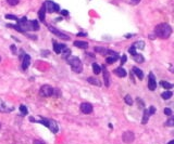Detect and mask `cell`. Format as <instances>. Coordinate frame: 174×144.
Returning <instances> with one entry per match:
<instances>
[{"instance_id":"1","label":"cell","mask_w":174,"mask_h":144,"mask_svg":"<svg viewBox=\"0 0 174 144\" xmlns=\"http://www.w3.org/2000/svg\"><path fill=\"white\" fill-rule=\"evenodd\" d=\"M155 34L161 39H167L172 34V28L167 23H161L155 27Z\"/></svg>"},{"instance_id":"2","label":"cell","mask_w":174,"mask_h":144,"mask_svg":"<svg viewBox=\"0 0 174 144\" xmlns=\"http://www.w3.org/2000/svg\"><path fill=\"white\" fill-rule=\"evenodd\" d=\"M66 62H68V64L72 66V70L75 73H81L83 70V64H82L81 60L76 56H69L66 59Z\"/></svg>"},{"instance_id":"3","label":"cell","mask_w":174,"mask_h":144,"mask_svg":"<svg viewBox=\"0 0 174 144\" xmlns=\"http://www.w3.org/2000/svg\"><path fill=\"white\" fill-rule=\"evenodd\" d=\"M38 123L45 125L47 128H49L54 133H57L58 130H59V127H58V123L54 121V119H40L38 120Z\"/></svg>"},{"instance_id":"4","label":"cell","mask_w":174,"mask_h":144,"mask_svg":"<svg viewBox=\"0 0 174 144\" xmlns=\"http://www.w3.org/2000/svg\"><path fill=\"white\" fill-rule=\"evenodd\" d=\"M45 8H46V11L49 12V13H54V12H59L60 11V7L59 5H57V3H54V1H45Z\"/></svg>"},{"instance_id":"5","label":"cell","mask_w":174,"mask_h":144,"mask_svg":"<svg viewBox=\"0 0 174 144\" xmlns=\"http://www.w3.org/2000/svg\"><path fill=\"white\" fill-rule=\"evenodd\" d=\"M39 94L43 98H48V96H51L54 94V89H52V87L49 85H43L41 88H40V90H39Z\"/></svg>"},{"instance_id":"6","label":"cell","mask_w":174,"mask_h":144,"mask_svg":"<svg viewBox=\"0 0 174 144\" xmlns=\"http://www.w3.org/2000/svg\"><path fill=\"white\" fill-rule=\"evenodd\" d=\"M122 140L126 144L133 143V141L135 140V134L133 133L132 131H125L124 133L122 134Z\"/></svg>"},{"instance_id":"7","label":"cell","mask_w":174,"mask_h":144,"mask_svg":"<svg viewBox=\"0 0 174 144\" xmlns=\"http://www.w3.org/2000/svg\"><path fill=\"white\" fill-rule=\"evenodd\" d=\"M157 87V82H156V79H155V75L153 73H150L149 74V77H148V88L151 91H153Z\"/></svg>"},{"instance_id":"8","label":"cell","mask_w":174,"mask_h":144,"mask_svg":"<svg viewBox=\"0 0 174 144\" xmlns=\"http://www.w3.org/2000/svg\"><path fill=\"white\" fill-rule=\"evenodd\" d=\"M81 112L84 114H90L92 112V105L90 103H82L81 104Z\"/></svg>"},{"instance_id":"9","label":"cell","mask_w":174,"mask_h":144,"mask_svg":"<svg viewBox=\"0 0 174 144\" xmlns=\"http://www.w3.org/2000/svg\"><path fill=\"white\" fill-rule=\"evenodd\" d=\"M48 28H49V31H50V32L54 33V35H57L58 37L62 38V39H64V40H69V39H70V37H69L68 35H64V34H62V33L60 32V31H58L57 28H54V27H52V26H49Z\"/></svg>"},{"instance_id":"10","label":"cell","mask_w":174,"mask_h":144,"mask_svg":"<svg viewBox=\"0 0 174 144\" xmlns=\"http://www.w3.org/2000/svg\"><path fill=\"white\" fill-rule=\"evenodd\" d=\"M29 64H31V56L28 54H25L23 58V61H22V70H26Z\"/></svg>"},{"instance_id":"11","label":"cell","mask_w":174,"mask_h":144,"mask_svg":"<svg viewBox=\"0 0 174 144\" xmlns=\"http://www.w3.org/2000/svg\"><path fill=\"white\" fill-rule=\"evenodd\" d=\"M101 70H103V79H104V85L106 87L110 86V76H109V72L106 70L104 66H101Z\"/></svg>"},{"instance_id":"12","label":"cell","mask_w":174,"mask_h":144,"mask_svg":"<svg viewBox=\"0 0 174 144\" xmlns=\"http://www.w3.org/2000/svg\"><path fill=\"white\" fill-rule=\"evenodd\" d=\"M66 48V46L65 44H61V43H57L56 41L54 42V52L56 53H61L62 52V50L63 49H65Z\"/></svg>"},{"instance_id":"13","label":"cell","mask_w":174,"mask_h":144,"mask_svg":"<svg viewBox=\"0 0 174 144\" xmlns=\"http://www.w3.org/2000/svg\"><path fill=\"white\" fill-rule=\"evenodd\" d=\"M114 74H116L119 77H125L126 76V70L123 68V67H118L116 70H114Z\"/></svg>"},{"instance_id":"14","label":"cell","mask_w":174,"mask_h":144,"mask_svg":"<svg viewBox=\"0 0 174 144\" xmlns=\"http://www.w3.org/2000/svg\"><path fill=\"white\" fill-rule=\"evenodd\" d=\"M75 47L77 48H81V49H87L88 48V43L86 41H74L73 43Z\"/></svg>"},{"instance_id":"15","label":"cell","mask_w":174,"mask_h":144,"mask_svg":"<svg viewBox=\"0 0 174 144\" xmlns=\"http://www.w3.org/2000/svg\"><path fill=\"white\" fill-rule=\"evenodd\" d=\"M149 116H150L149 109H144V116H143V120H141V123H143V125H146V123H148Z\"/></svg>"},{"instance_id":"16","label":"cell","mask_w":174,"mask_h":144,"mask_svg":"<svg viewBox=\"0 0 174 144\" xmlns=\"http://www.w3.org/2000/svg\"><path fill=\"white\" fill-rule=\"evenodd\" d=\"M133 73L138 77V79L139 80H141L144 78V73H143V70H139L138 67H134V68H133Z\"/></svg>"},{"instance_id":"17","label":"cell","mask_w":174,"mask_h":144,"mask_svg":"<svg viewBox=\"0 0 174 144\" xmlns=\"http://www.w3.org/2000/svg\"><path fill=\"white\" fill-rule=\"evenodd\" d=\"M45 14H46V8L43 5V7L40 8V10L38 11V17L40 21H45Z\"/></svg>"},{"instance_id":"18","label":"cell","mask_w":174,"mask_h":144,"mask_svg":"<svg viewBox=\"0 0 174 144\" xmlns=\"http://www.w3.org/2000/svg\"><path fill=\"white\" fill-rule=\"evenodd\" d=\"M87 81L89 82V84H92V85H95V86H98V87H100L101 86V82L97 79V78H94V77H89Z\"/></svg>"},{"instance_id":"19","label":"cell","mask_w":174,"mask_h":144,"mask_svg":"<svg viewBox=\"0 0 174 144\" xmlns=\"http://www.w3.org/2000/svg\"><path fill=\"white\" fill-rule=\"evenodd\" d=\"M61 53H62V59L66 60L71 55V50L69 48H65V49L62 50V52H61Z\"/></svg>"},{"instance_id":"20","label":"cell","mask_w":174,"mask_h":144,"mask_svg":"<svg viewBox=\"0 0 174 144\" xmlns=\"http://www.w3.org/2000/svg\"><path fill=\"white\" fill-rule=\"evenodd\" d=\"M39 29V24L36 20L31 22V31H38Z\"/></svg>"},{"instance_id":"21","label":"cell","mask_w":174,"mask_h":144,"mask_svg":"<svg viewBox=\"0 0 174 144\" xmlns=\"http://www.w3.org/2000/svg\"><path fill=\"white\" fill-rule=\"evenodd\" d=\"M172 96H173V92H171V91H165L161 94L163 100H169L170 98H172Z\"/></svg>"},{"instance_id":"22","label":"cell","mask_w":174,"mask_h":144,"mask_svg":"<svg viewBox=\"0 0 174 144\" xmlns=\"http://www.w3.org/2000/svg\"><path fill=\"white\" fill-rule=\"evenodd\" d=\"M92 70H94V73L96 75L100 74V72H101V67L97 64V63H94L92 64Z\"/></svg>"},{"instance_id":"23","label":"cell","mask_w":174,"mask_h":144,"mask_svg":"<svg viewBox=\"0 0 174 144\" xmlns=\"http://www.w3.org/2000/svg\"><path fill=\"white\" fill-rule=\"evenodd\" d=\"M160 85L162 86L163 88H165V89H171V88H173V85H172V84H170L168 81H164V80L160 81Z\"/></svg>"},{"instance_id":"24","label":"cell","mask_w":174,"mask_h":144,"mask_svg":"<svg viewBox=\"0 0 174 144\" xmlns=\"http://www.w3.org/2000/svg\"><path fill=\"white\" fill-rule=\"evenodd\" d=\"M95 51L98 52V53L100 54H107V51H108V49H104V48H101V47H95Z\"/></svg>"},{"instance_id":"25","label":"cell","mask_w":174,"mask_h":144,"mask_svg":"<svg viewBox=\"0 0 174 144\" xmlns=\"http://www.w3.org/2000/svg\"><path fill=\"white\" fill-rule=\"evenodd\" d=\"M134 60H135L137 63H143V62H144V56H143L141 54L136 53L135 55H134Z\"/></svg>"},{"instance_id":"26","label":"cell","mask_w":174,"mask_h":144,"mask_svg":"<svg viewBox=\"0 0 174 144\" xmlns=\"http://www.w3.org/2000/svg\"><path fill=\"white\" fill-rule=\"evenodd\" d=\"M118 59H119V56H108V58H107V63H108V64H112V63H114Z\"/></svg>"},{"instance_id":"27","label":"cell","mask_w":174,"mask_h":144,"mask_svg":"<svg viewBox=\"0 0 174 144\" xmlns=\"http://www.w3.org/2000/svg\"><path fill=\"white\" fill-rule=\"evenodd\" d=\"M165 126H168V127H174V117L169 118L168 120L165 121Z\"/></svg>"},{"instance_id":"28","label":"cell","mask_w":174,"mask_h":144,"mask_svg":"<svg viewBox=\"0 0 174 144\" xmlns=\"http://www.w3.org/2000/svg\"><path fill=\"white\" fill-rule=\"evenodd\" d=\"M124 101L126 104H128V105H133V100H132V98H130V96H125L124 98Z\"/></svg>"},{"instance_id":"29","label":"cell","mask_w":174,"mask_h":144,"mask_svg":"<svg viewBox=\"0 0 174 144\" xmlns=\"http://www.w3.org/2000/svg\"><path fill=\"white\" fill-rule=\"evenodd\" d=\"M20 112H21L22 115H26L27 114V107L25 105H21L20 106Z\"/></svg>"},{"instance_id":"30","label":"cell","mask_w":174,"mask_h":144,"mask_svg":"<svg viewBox=\"0 0 174 144\" xmlns=\"http://www.w3.org/2000/svg\"><path fill=\"white\" fill-rule=\"evenodd\" d=\"M134 47H135V48L144 49V47H145V43H144V41H138V42H136L135 44H134Z\"/></svg>"},{"instance_id":"31","label":"cell","mask_w":174,"mask_h":144,"mask_svg":"<svg viewBox=\"0 0 174 144\" xmlns=\"http://www.w3.org/2000/svg\"><path fill=\"white\" fill-rule=\"evenodd\" d=\"M5 19H9V20H14V21H19V19L16 17L15 15H13V14H5Z\"/></svg>"},{"instance_id":"32","label":"cell","mask_w":174,"mask_h":144,"mask_svg":"<svg viewBox=\"0 0 174 144\" xmlns=\"http://www.w3.org/2000/svg\"><path fill=\"white\" fill-rule=\"evenodd\" d=\"M8 1V3L10 5H16L17 3H19V1L20 0H7Z\"/></svg>"},{"instance_id":"33","label":"cell","mask_w":174,"mask_h":144,"mask_svg":"<svg viewBox=\"0 0 174 144\" xmlns=\"http://www.w3.org/2000/svg\"><path fill=\"white\" fill-rule=\"evenodd\" d=\"M128 52H130V53L132 54L133 56H134V55L136 54V48L134 47V46H133V47H130V50H128Z\"/></svg>"},{"instance_id":"34","label":"cell","mask_w":174,"mask_h":144,"mask_svg":"<svg viewBox=\"0 0 174 144\" xmlns=\"http://www.w3.org/2000/svg\"><path fill=\"white\" fill-rule=\"evenodd\" d=\"M164 114L168 115V116H171L172 115V111L170 108H164Z\"/></svg>"},{"instance_id":"35","label":"cell","mask_w":174,"mask_h":144,"mask_svg":"<svg viewBox=\"0 0 174 144\" xmlns=\"http://www.w3.org/2000/svg\"><path fill=\"white\" fill-rule=\"evenodd\" d=\"M10 48H11V52H12L13 54H16V47L15 46H14V44H12Z\"/></svg>"},{"instance_id":"36","label":"cell","mask_w":174,"mask_h":144,"mask_svg":"<svg viewBox=\"0 0 174 144\" xmlns=\"http://www.w3.org/2000/svg\"><path fill=\"white\" fill-rule=\"evenodd\" d=\"M149 113H150V115L155 114V113H156V108H155L153 106H150L149 107Z\"/></svg>"},{"instance_id":"37","label":"cell","mask_w":174,"mask_h":144,"mask_svg":"<svg viewBox=\"0 0 174 144\" xmlns=\"http://www.w3.org/2000/svg\"><path fill=\"white\" fill-rule=\"evenodd\" d=\"M141 2V0H130V5H138Z\"/></svg>"},{"instance_id":"38","label":"cell","mask_w":174,"mask_h":144,"mask_svg":"<svg viewBox=\"0 0 174 144\" xmlns=\"http://www.w3.org/2000/svg\"><path fill=\"white\" fill-rule=\"evenodd\" d=\"M61 14H62L63 16H68V15H69V11L62 10V11H61Z\"/></svg>"},{"instance_id":"39","label":"cell","mask_w":174,"mask_h":144,"mask_svg":"<svg viewBox=\"0 0 174 144\" xmlns=\"http://www.w3.org/2000/svg\"><path fill=\"white\" fill-rule=\"evenodd\" d=\"M34 144H45V142L41 141V140H35V141H34Z\"/></svg>"},{"instance_id":"40","label":"cell","mask_w":174,"mask_h":144,"mask_svg":"<svg viewBox=\"0 0 174 144\" xmlns=\"http://www.w3.org/2000/svg\"><path fill=\"white\" fill-rule=\"evenodd\" d=\"M126 62V55H123L122 56V60H121V65H123Z\"/></svg>"},{"instance_id":"41","label":"cell","mask_w":174,"mask_h":144,"mask_svg":"<svg viewBox=\"0 0 174 144\" xmlns=\"http://www.w3.org/2000/svg\"><path fill=\"white\" fill-rule=\"evenodd\" d=\"M77 36H87V34H86V33L81 32V33H78V34H77Z\"/></svg>"},{"instance_id":"42","label":"cell","mask_w":174,"mask_h":144,"mask_svg":"<svg viewBox=\"0 0 174 144\" xmlns=\"http://www.w3.org/2000/svg\"><path fill=\"white\" fill-rule=\"evenodd\" d=\"M168 144H174V139L172 140V141H170V142H169Z\"/></svg>"},{"instance_id":"43","label":"cell","mask_w":174,"mask_h":144,"mask_svg":"<svg viewBox=\"0 0 174 144\" xmlns=\"http://www.w3.org/2000/svg\"><path fill=\"white\" fill-rule=\"evenodd\" d=\"M0 128H1V123H0Z\"/></svg>"},{"instance_id":"44","label":"cell","mask_w":174,"mask_h":144,"mask_svg":"<svg viewBox=\"0 0 174 144\" xmlns=\"http://www.w3.org/2000/svg\"><path fill=\"white\" fill-rule=\"evenodd\" d=\"M0 61H1V56H0Z\"/></svg>"}]
</instances>
